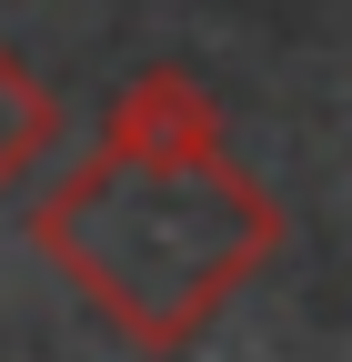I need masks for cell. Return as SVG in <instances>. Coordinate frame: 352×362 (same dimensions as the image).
I'll use <instances>...</instances> for the list:
<instances>
[{
  "instance_id": "1",
  "label": "cell",
  "mask_w": 352,
  "mask_h": 362,
  "mask_svg": "<svg viewBox=\"0 0 352 362\" xmlns=\"http://www.w3.org/2000/svg\"><path fill=\"white\" fill-rule=\"evenodd\" d=\"M30 242L131 352H192L282 252V202L262 171L232 161V141L141 151L101 131L30 202Z\"/></svg>"
},
{
  "instance_id": "2",
  "label": "cell",
  "mask_w": 352,
  "mask_h": 362,
  "mask_svg": "<svg viewBox=\"0 0 352 362\" xmlns=\"http://www.w3.org/2000/svg\"><path fill=\"white\" fill-rule=\"evenodd\" d=\"M61 131H71V121H61V90L0 40V202L30 192V171L61 151Z\"/></svg>"
}]
</instances>
